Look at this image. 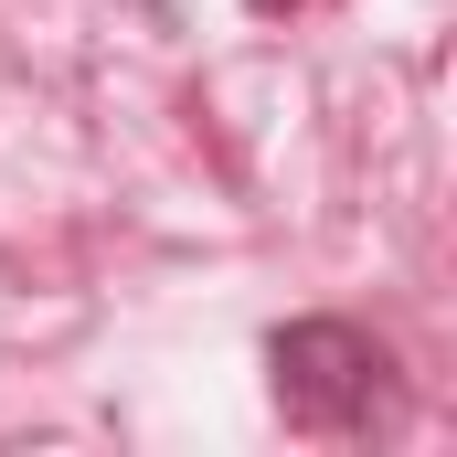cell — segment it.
Here are the masks:
<instances>
[{
	"label": "cell",
	"mask_w": 457,
	"mask_h": 457,
	"mask_svg": "<svg viewBox=\"0 0 457 457\" xmlns=\"http://www.w3.org/2000/svg\"><path fill=\"white\" fill-rule=\"evenodd\" d=\"M266 372H277L287 426H309V436L372 426L383 394H394V351L372 341V330H351V320H298V330H277V341H266Z\"/></svg>",
	"instance_id": "obj_1"
},
{
	"label": "cell",
	"mask_w": 457,
	"mask_h": 457,
	"mask_svg": "<svg viewBox=\"0 0 457 457\" xmlns=\"http://www.w3.org/2000/svg\"><path fill=\"white\" fill-rule=\"evenodd\" d=\"M245 11H266V21H277V11H309V0H245Z\"/></svg>",
	"instance_id": "obj_2"
}]
</instances>
